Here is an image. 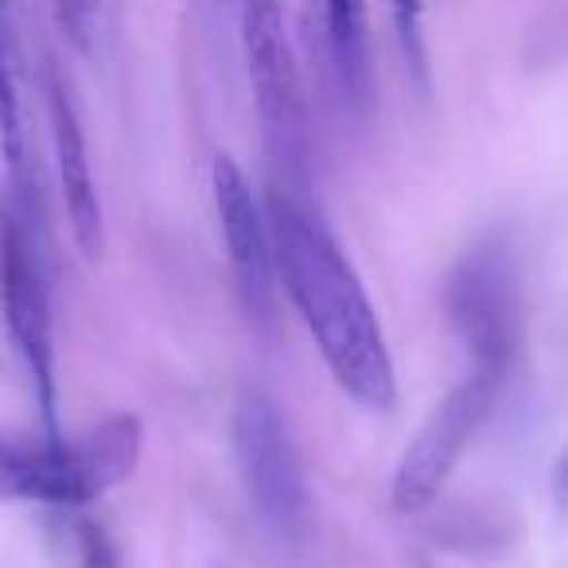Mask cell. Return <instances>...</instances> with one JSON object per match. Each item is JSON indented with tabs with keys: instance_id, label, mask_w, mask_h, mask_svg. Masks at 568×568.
<instances>
[{
	"instance_id": "1",
	"label": "cell",
	"mask_w": 568,
	"mask_h": 568,
	"mask_svg": "<svg viewBox=\"0 0 568 568\" xmlns=\"http://www.w3.org/2000/svg\"><path fill=\"white\" fill-rule=\"evenodd\" d=\"M265 214L281 288L316 339L335 386L363 409L389 413L397 402L394 358L378 312L347 253L320 222L308 199L281 183L268 187Z\"/></svg>"
},
{
	"instance_id": "2",
	"label": "cell",
	"mask_w": 568,
	"mask_h": 568,
	"mask_svg": "<svg viewBox=\"0 0 568 568\" xmlns=\"http://www.w3.org/2000/svg\"><path fill=\"white\" fill-rule=\"evenodd\" d=\"M141 452L144 425L133 413H118L79 436L0 433V503H98L136 471Z\"/></svg>"
},
{
	"instance_id": "3",
	"label": "cell",
	"mask_w": 568,
	"mask_h": 568,
	"mask_svg": "<svg viewBox=\"0 0 568 568\" xmlns=\"http://www.w3.org/2000/svg\"><path fill=\"white\" fill-rule=\"evenodd\" d=\"M467 351H471V371L448 389V397L436 405L433 417L420 425V433L413 436V444L405 448L402 464L394 471L389 498L402 514H417L436 503V495L452 479V471L475 444V436L483 433L506 382H510L518 347L487 343V347Z\"/></svg>"
},
{
	"instance_id": "4",
	"label": "cell",
	"mask_w": 568,
	"mask_h": 568,
	"mask_svg": "<svg viewBox=\"0 0 568 568\" xmlns=\"http://www.w3.org/2000/svg\"><path fill=\"white\" fill-rule=\"evenodd\" d=\"M237 24L265 149L281 172L273 183L304 195L312 168V121L301 67L284 32L281 0H237Z\"/></svg>"
},
{
	"instance_id": "5",
	"label": "cell",
	"mask_w": 568,
	"mask_h": 568,
	"mask_svg": "<svg viewBox=\"0 0 568 568\" xmlns=\"http://www.w3.org/2000/svg\"><path fill=\"white\" fill-rule=\"evenodd\" d=\"M234 459L257 521L281 541H296L312 526V490L296 456L293 433L273 394L245 386L234 405Z\"/></svg>"
},
{
	"instance_id": "6",
	"label": "cell",
	"mask_w": 568,
	"mask_h": 568,
	"mask_svg": "<svg viewBox=\"0 0 568 568\" xmlns=\"http://www.w3.org/2000/svg\"><path fill=\"white\" fill-rule=\"evenodd\" d=\"M0 316L32 374L43 417L55 420V335H51V296L43 281L40 242L32 219L17 206L0 214Z\"/></svg>"
},
{
	"instance_id": "7",
	"label": "cell",
	"mask_w": 568,
	"mask_h": 568,
	"mask_svg": "<svg viewBox=\"0 0 568 568\" xmlns=\"http://www.w3.org/2000/svg\"><path fill=\"white\" fill-rule=\"evenodd\" d=\"M211 195L245 320L253 324V332L273 335L276 312H281V276H276L268 214L253 195L245 172L226 152H219L211 164Z\"/></svg>"
},
{
	"instance_id": "8",
	"label": "cell",
	"mask_w": 568,
	"mask_h": 568,
	"mask_svg": "<svg viewBox=\"0 0 568 568\" xmlns=\"http://www.w3.org/2000/svg\"><path fill=\"white\" fill-rule=\"evenodd\" d=\"M48 121H51V144H55V168H59V191H63L67 222H71L74 245L82 250V257L94 261L102 253V199H98L79 105H74L67 82L51 67H48Z\"/></svg>"
},
{
	"instance_id": "9",
	"label": "cell",
	"mask_w": 568,
	"mask_h": 568,
	"mask_svg": "<svg viewBox=\"0 0 568 568\" xmlns=\"http://www.w3.org/2000/svg\"><path fill=\"white\" fill-rule=\"evenodd\" d=\"M324 43L332 79L343 102L355 113H366L374 102V55L371 24H366V0H320Z\"/></svg>"
},
{
	"instance_id": "10",
	"label": "cell",
	"mask_w": 568,
	"mask_h": 568,
	"mask_svg": "<svg viewBox=\"0 0 568 568\" xmlns=\"http://www.w3.org/2000/svg\"><path fill=\"white\" fill-rule=\"evenodd\" d=\"M0 149H4L12 183H17V211L32 219V144H28L24 110V59H20L9 0H0Z\"/></svg>"
},
{
	"instance_id": "11",
	"label": "cell",
	"mask_w": 568,
	"mask_h": 568,
	"mask_svg": "<svg viewBox=\"0 0 568 568\" xmlns=\"http://www.w3.org/2000/svg\"><path fill=\"white\" fill-rule=\"evenodd\" d=\"M420 12H425V0H394V20L397 36H402V48L409 55L413 71L425 74V43H420Z\"/></svg>"
},
{
	"instance_id": "12",
	"label": "cell",
	"mask_w": 568,
	"mask_h": 568,
	"mask_svg": "<svg viewBox=\"0 0 568 568\" xmlns=\"http://www.w3.org/2000/svg\"><path fill=\"white\" fill-rule=\"evenodd\" d=\"M55 12H59V24H63V32L71 36L79 48H87L90 28H94L98 0H55Z\"/></svg>"
},
{
	"instance_id": "13",
	"label": "cell",
	"mask_w": 568,
	"mask_h": 568,
	"mask_svg": "<svg viewBox=\"0 0 568 568\" xmlns=\"http://www.w3.org/2000/svg\"><path fill=\"white\" fill-rule=\"evenodd\" d=\"M82 568H121L118 549L98 526H82Z\"/></svg>"
},
{
	"instance_id": "14",
	"label": "cell",
	"mask_w": 568,
	"mask_h": 568,
	"mask_svg": "<svg viewBox=\"0 0 568 568\" xmlns=\"http://www.w3.org/2000/svg\"><path fill=\"white\" fill-rule=\"evenodd\" d=\"M560 490H565V495H568V464L560 467Z\"/></svg>"
},
{
	"instance_id": "15",
	"label": "cell",
	"mask_w": 568,
	"mask_h": 568,
	"mask_svg": "<svg viewBox=\"0 0 568 568\" xmlns=\"http://www.w3.org/2000/svg\"><path fill=\"white\" fill-rule=\"evenodd\" d=\"M222 4H234V9H237V0H222Z\"/></svg>"
}]
</instances>
